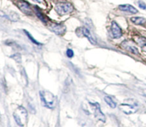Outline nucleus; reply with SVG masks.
Wrapping results in <instances>:
<instances>
[{"instance_id":"obj_19","label":"nucleus","mask_w":146,"mask_h":127,"mask_svg":"<svg viewBox=\"0 0 146 127\" xmlns=\"http://www.w3.org/2000/svg\"><path fill=\"white\" fill-rule=\"evenodd\" d=\"M66 55L67 57H69V58H72L74 56V51H73V50L71 49H68L66 51Z\"/></svg>"},{"instance_id":"obj_3","label":"nucleus","mask_w":146,"mask_h":127,"mask_svg":"<svg viewBox=\"0 0 146 127\" xmlns=\"http://www.w3.org/2000/svg\"><path fill=\"white\" fill-rule=\"evenodd\" d=\"M119 108L125 114H132L138 111L139 108L137 101L134 99L125 100L123 104H121L119 106Z\"/></svg>"},{"instance_id":"obj_10","label":"nucleus","mask_w":146,"mask_h":127,"mask_svg":"<svg viewBox=\"0 0 146 127\" xmlns=\"http://www.w3.org/2000/svg\"><path fill=\"white\" fill-rule=\"evenodd\" d=\"M80 31H81V34L84 36V37H86L88 39V41L91 43L92 44H96V41L95 39L93 37V36L91 35V32H90L89 30L86 27H82V28L80 29Z\"/></svg>"},{"instance_id":"obj_21","label":"nucleus","mask_w":146,"mask_h":127,"mask_svg":"<svg viewBox=\"0 0 146 127\" xmlns=\"http://www.w3.org/2000/svg\"><path fill=\"white\" fill-rule=\"evenodd\" d=\"M33 1H36V2H37V3H40V4L44 2V0H33Z\"/></svg>"},{"instance_id":"obj_16","label":"nucleus","mask_w":146,"mask_h":127,"mask_svg":"<svg viewBox=\"0 0 146 127\" xmlns=\"http://www.w3.org/2000/svg\"><path fill=\"white\" fill-rule=\"evenodd\" d=\"M104 100H105L106 103L111 108H114L116 107V103L112 99L111 97L108 96H106L104 97Z\"/></svg>"},{"instance_id":"obj_1","label":"nucleus","mask_w":146,"mask_h":127,"mask_svg":"<svg viewBox=\"0 0 146 127\" xmlns=\"http://www.w3.org/2000/svg\"><path fill=\"white\" fill-rule=\"evenodd\" d=\"M41 104L48 108H54L56 106L57 98L52 93L48 91H41L39 92Z\"/></svg>"},{"instance_id":"obj_8","label":"nucleus","mask_w":146,"mask_h":127,"mask_svg":"<svg viewBox=\"0 0 146 127\" xmlns=\"http://www.w3.org/2000/svg\"><path fill=\"white\" fill-rule=\"evenodd\" d=\"M111 34L113 38L118 39L122 36V30L115 21H113L111 26Z\"/></svg>"},{"instance_id":"obj_13","label":"nucleus","mask_w":146,"mask_h":127,"mask_svg":"<svg viewBox=\"0 0 146 127\" xmlns=\"http://www.w3.org/2000/svg\"><path fill=\"white\" fill-rule=\"evenodd\" d=\"M135 41L140 46L141 49L146 53V39L144 37H136Z\"/></svg>"},{"instance_id":"obj_9","label":"nucleus","mask_w":146,"mask_h":127,"mask_svg":"<svg viewBox=\"0 0 146 127\" xmlns=\"http://www.w3.org/2000/svg\"><path fill=\"white\" fill-rule=\"evenodd\" d=\"M121 46L123 47V48L125 49L127 51H130V52L133 53V54H139V51H138V48L134 45V44L131 41H128V40L124 41L121 44Z\"/></svg>"},{"instance_id":"obj_6","label":"nucleus","mask_w":146,"mask_h":127,"mask_svg":"<svg viewBox=\"0 0 146 127\" xmlns=\"http://www.w3.org/2000/svg\"><path fill=\"white\" fill-rule=\"evenodd\" d=\"M49 29L58 35H63L66 32V27L64 24L60 23L51 22L49 25Z\"/></svg>"},{"instance_id":"obj_12","label":"nucleus","mask_w":146,"mask_h":127,"mask_svg":"<svg viewBox=\"0 0 146 127\" xmlns=\"http://www.w3.org/2000/svg\"><path fill=\"white\" fill-rule=\"evenodd\" d=\"M0 17H6V18L9 19V20L12 21H17L19 20V14H17L16 12H11L9 14L7 15V14H4L3 11H0Z\"/></svg>"},{"instance_id":"obj_20","label":"nucleus","mask_w":146,"mask_h":127,"mask_svg":"<svg viewBox=\"0 0 146 127\" xmlns=\"http://www.w3.org/2000/svg\"><path fill=\"white\" fill-rule=\"evenodd\" d=\"M138 6H139L140 8L142 9H144V10L146 9V4L143 2V1H138Z\"/></svg>"},{"instance_id":"obj_4","label":"nucleus","mask_w":146,"mask_h":127,"mask_svg":"<svg viewBox=\"0 0 146 127\" xmlns=\"http://www.w3.org/2000/svg\"><path fill=\"white\" fill-rule=\"evenodd\" d=\"M55 10L60 16L68 14L74 11V7L70 3H58L55 7Z\"/></svg>"},{"instance_id":"obj_17","label":"nucleus","mask_w":146,"mask_h":127,"mask_svg":"<svg viewBox=\"0 0 146 127\" xmlns=\"http://www.w3.org/2000/svg\"><path fill=\"white\" fill-rule=\"evenodd\" d=\"M24 32H25V34L27 36V37H28V38L29 39V40L31 41V42L34 43V44H36V45H37V46L42 45V44H41V43H39V42H38V41H37L35 39H34V37H33L32 36H31V34H30V33L28 31H27V30H24Z\"/></svg>"},{"instance_id":"obj_2","label":"nucleus","mask_w":146,"mask_h":127,"mask_svg":"<svg viewBox=\"0 0 146 127\" xmlns=\"http://www.w3.org/2000/svg\"><path fill=\"white\" fill-rule=\"evenodd\" d=\"M13 116L17 124L20 126H24L28 122V113L23 106H19Z\"/></svg>"},{"instance_id":"obj_15","label":"nucleus","mask_w":146,"mask_h":127,"mask_svg":"<svg viewBox=\"0 0 146 127\" xmlns=\"http://www.w3.org/2000/svg\"><path fill=\"white\" fill-rule=\"evenodd\" d=\"M36 14L37 17H38V18H39L40 19H41V21H43V22H44V23H46L47 21H48V17H46V16L44 15V14H43V13L41 12V11H40V10L38 9L36 7Z\"/></svg>"},{"instance_id":"obj_18","label":"nucleus","mask_w":146,"mask_h":127,"mask_svg":"<svg viewBox=\"0 0 146 127\" xmlns=\"http://www.w3.org/2000/svg\"><path fill=\"white\" fill-rule=\"evenodd\" d=\"M10 57H11V58H12L14 60H15V61L18 63H20L21 61V55H20L19 54H18V53H17V54H13V55H11Z\"/></svg>"},{"instance_id":"obj_5","label":"nucleus","mask_w":146,"mask_h":127,"mask_svg":"<svg viewBox=\"0 0 146 127\" xmlns=\"http://www.w3.org/2000/svg\"><path fill=\"white\" fill-rule=\"evenodd\" d=\"M90 105L92 107L93 110H94V116H95L96 118H97L99 121H103V122H105L106 121V116L103 112L101 110V107H100V105L98 103H92L89 102Z\"/></svg>"},{"instance_id":"obj_14","label":"nucleus","mask_w":146,"mask_h":127,"mask_svg":"<svg viewBox=\"0 0 146 127\" xmlns=\"http://www.w3.org/2000/svg\"><path fill=\"white\" fill-rule=\"evenodd\" d=\"M131 21L136 25L145 26L146 24V19L143 17H132L131 19Z\"/></svg>"},{"instance_id":"obj_11","label":"nucleus","mask_w":146,"mask_h":127,"mask_svg":"<svg viewBox=\"0 0 146 127\" xmlns=\"http://www.w3.org/2000/svg\"><path fill=\"white\" fill-rule=\"evenodd\" d=\"M118 8L121 11L131 13V14H136V13H138V10L135 7H133L132 5H130V4H121L118 7Z\"/></svg>"},{"instance_id":"obj_7","label":"nucleus","mask_w":146,"mask_h":127,"mask_svg":"<svg viewBox=\"0 0 146 127\" xmlns=\"http://www.w3.org/2000/svg\"><path fill=\"white\" fill-rule=\"evenodd\" d=\"M19 9L22 11L24 14L27 15H32L33 11L31 8V6L27 1H24V0H19L17 3Z\"/></svg>"}]
</instances>
